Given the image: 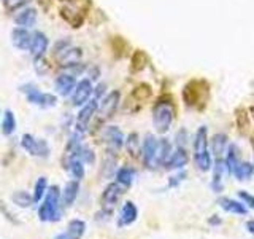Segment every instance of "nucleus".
Wrapping results in <instances>:
<instances>
[{"label": "nucleus", "mask_w": 254, "mask_h": 239, "mask_svg": "<svg viewBox=\"0 0 254 239\" xmlns=\"http://www.w3.org/2000/svg\"><path fill=\"white\" fill-rule=\"evenodd\" d=\"M246 230H248L251 235H254V220H250L248 223H246Z\"/></svg>", "instance_id": "4c0bfd02"}, {"label": "nucleus", "mask_w": 254, "mask_h": 239, "mask_svg": "<svg viewBox=\"0 0 254 239\" xmlns=\"http://www.w3.org/2000/svg\"><path fill=\"white\" fill-rule=\"evenodd\" d=\"M81 159H83L84 163L92 164V163L95 161V155H94V151H92L91 148H87V147H83V150H81Z\"/></svg>", "instance_id": "f704fd0d"}, {"label": "nucleus", "mask_w": 254, "mask_h": 239, "mask_svg": "<svg viewBox=\"0 0 254 239\" xmlns=\"http://www.w3.org/2000/svg\"><path fill=\"white\" fill-rule=\"evenodd\" d=\"M21 91L26 94V98L30 104H34V106H38V107H43V109H48V107H54L56 104H58V98H56L54 94L51 93H43L40 91L35 85H26V86H21Z\"/></svg>", "instance_id": "20e7f679"}, {"label": "nucleus", "mask_w": 254, "mask_h": 239, "mask_svg": "<svg viewBox=\"0 0 254 239\" xmlns=\"http://www.w3.org/2000/svg\"><path fill=\"white\" fill-rule=\"evenodd\" d=\"M29 3V0H3V6L6 11H16L19 8H24Z\"/></svg>", "instance_id": "2f4dec72"}, {"label": "nucleus", "mask_w": 254, "mask_h": 239, "mask_svg": "<svg viewBox=\"0 0 254 239\" xmlns=\"http://www.w3.org/2000/svg\"><path fill=\"white\" fill-rule=\"evenodd\" d=\"M78 191H79V182L76 179L67 182V185L64 187V191H62V195H61V203H62V206L70 207L71 204H73L76 196H78Z\"/></svg>", "instance_id": "f3484780"}, {"label": "nucleus", "mask_w": 254, "mask_h": 239, "mask_svg": "<svg viewBox=\"0 0 254 239\" xmlns=\"http://www.w3.org/2000/svg\"><path fill=\"white\" fill-rule=\"evenodd\" d=\"M242 163L240 159V150H238V147L235 145V143H232V145L227 147V156H226V166L229 172L232 174L235 171V167Z\"/></svg>", "instance_id": "4be33fe9"}, {"label": "nucleus", "mask_w": 254, "mask_h": 239, "mask_svg": "<svg viewBox=\"0 0 254 239\" xmlns=\"http://www.w3.org/2000/svg\"><path fill=\"white\" fill-rule=\"evenodd\" d=\"M86 231V223L81 219H73L68 222V227H67V233L71 239H81L83 235Z\"/></svg>", "instance_id": "a878e982"}, {"label": "nucleus", "mask_w": 254, "mask_h": 239, "mask_svg": "<svg viewBox=\"0 0 254 239\" xmlns=\"http://www.w3.org/2000/svg\"><path fill=\"white\" fill-rule=\"evenodd\" d=\"M219 206L229 214H238V215L248 214V207H246L243 203L235 201V199H230V198H221L219 199Z\"/></svg>", "instance_id": "aec40b11"}, {"label": "nucleus", "mask_w": 254, "mask_h": 239, "mask_svg": "<svg viewBox=\"0 0 254 239\" xmlns=\"http://www.w3.org/2000/svg\"><path fill=\"white\" fill-rule=\"evenodd\" d=\"M38 219L42 222H58L61 219V190L58 185L48 190L45 201L38 209Z\"/></svg>", "instance_id": "7ed1b4c3"}, {"label": "nucleus", "mask_w": 254, "mask_h": 239, "mask_svg": "<svg viewBox=\"0 0 254 239\" xmlns=\"http://www.w3.org/2000/svg\"><path fill=\"white\" fill-rule=\"evenodd\" d=\"M157 148H159V139L154 135L148 134L145 140H143L141 151H143V161L146 163L148 167H156L157 166Z\"/></svg>", "instance_id": "1a4fd4ad"}, {"label": "nucleus", "mask_w": 254, "mask_h": 239, "mask_svg": "<svg viewBox=\"0 0 254 239\" xmlns=\"http://www.w3.org/2000/svg\"><path fill=\"white\" fill-rule=\"evenodd\" d=\"M54 88L56 91H58V94L64 96V98H67V96H70L71 93L75 91L76 88V78L73 74H61L58 78H56L54 82Z\"/></svg>", "instance_id": "ddd939ff"}, {"label": "nucleus", "mask_w": 254, "mask_h": 239, "mask_svg": "<svg viewBox=\"0 0 254 239\" xmlns=\"http://www.w3.org/2000/svg\"><path fill=\"white\" fill-rule=\"evenodd\" d=\"M48 46H50V40H48L46 34H43V32H34L32 34V43H30V54L34 56L35 59H42Z\"/></svg>", "instance_id": "f8f14e48"}, {"label": "nucleus", "mask_w": 254, "mask_h": 239, "mask_svg": "<svg viewBox=\"0 0 254 239\" xmlns=\"http://www.w3.org/2000/svg\"><path fill=\"white\" fill-rule=\"evenodd\" d=\"M99 110V99H92V101H87L84 106L79 110V114L76 117V131L78 134H84L87 126H89L91 118L95 115V112Z\"/></svg>", "instance_id": "39448f33"}, {"label": "nucleus", "mask_w": 254, "mask_h": 239, "mask_svg": "<svg viewBox=\"0 0 254 239\" xmlns=\"http://www.w3.org/2000/svg\"><path fill=\"white\" fill-rule=\"evenodd\" d=\"M14 22L18 24L19 27H34L37 22V10L35 8H26L22 10L19 14H16Z\"/></svg>", "instance_id": "6ab92c4d"}, {"label": "nucleus", "mask_w": 254, "mask_h": 239, "mask_svg": "<svg viewBox=\"0 0 254 239\" xmlns=\"http://www.w3.org/2000/svg\"><path fill=\"white\" fill-rule=\"evenodd\" d=\"M54 239H71V238L68 236V233L65 231V233H61V235H58V236H56Z\"/></svg>", "instance_id": "58836bf2"}, {"label": "nucleus", "mask_w": 254, "mask_h": 239, "mask_svg": "<svg viewBox=\"0 0 254 239\" xmlns=\"http://www.w3.org/2000/svg\"><path fill=\"white\" fill-rule=\"evenodd\" d=\"M103 139H105L110 150H113V151L123 148V145L126 143L124 134L118 126H107L105 129H103Z\"/></svg>", "instance_id": "9b49d317"}, {"label": "nucleus", "mask_w": 254, "mask_h": 239, "mask_svg": "<svg viewBox=\"0 0 254 239\" xmlns=\"http://www.w3.org/2000/svg\"><path fill=\"white\" fill-rule=\"evenodd\" d=\"M81 56H83V51L81 48H67L65 51H62L59 54V62L62 67H71V66H76L81 61Z\"/></svg>", "instance_id": "dca6fc26"}, {"label": "nucleus", "mask_w": 254, "mask_h": 239, "mask_svg": "<svg viewBox=\"0 0 254 239\" xmlns=\"http://www.w3.org/2000/svg\"><path fill=\"white\" fill-rule=\"evenodd\" d=\"M253 115H254V107H253Z\"/></svg>", "instance_id": "ea45409f"}, {"label": "nucleus", "mask_w": 254, "mask_h": 239, "mask_svg": "<svg viewBox=\"0 0 254 239\" xmlns=\"http://www.w3.org/2000/svg\"><path fill=\"white\" fill-rule=\"evenodd\" d=\"M11 201L19 207H29L34 203V196H30L27 191H16L11 196Z\"/></svg>", "instance_id": "c85d7f7f"}, {"label": "nucleus", "mask_w": 254, "mask_h": 239, "mask_svg": "<svg viewBox=\"0 0 254 239\" xmlns=\"http://www.w3.org/2000/svg\"><path fill=\"white\" fill-rule=\"evenodd\" d=\"M186 163H188L186 147H177V148L173 150L172 156L169 158V161H167L165 167H169V169H177V167L186 166Z\"/></svg>", "instance_id": "a211bd4d"}, {"label": "nucleus", "mask_w": 254, "mask_h": 239, "mask_svg": "<svg viewBox=\"0 0 254 239\" xmlns=\"http://www.w3.org/2000/svg\"><path fill=\"white\" fill-rule=\"evenodd\" d=\"M94 94V86L89 78H83L76 83L75 91L71 93V106L73 107H83Z\"/></svg>", "instance_id": "0eeeda50"}, {"label": "nucleus", "mask_w": 254, "mask_h": 239, "mask_svg": "<svg viewBox=\"0 0 254 239\" xmlns=\"http://www.w3.org/2000/svg\"><path fill=\"white\" fill-rule=\"evenodd\" d=\"M16 131V117L11 110H5L2 120V132L5 135H11Z\"/></svg>", "instance_id": "cd10ccee"}, {"label": "nucleus", "mask_w": 254, "mask_h": 239, "mask_svg": "<svg viewBox=\"0 0 254 239\" xmlns=\"http://www.w3.org/2000/svg\"><path fill=\"white\" fill-rule=\"evenodd\" d=\"M99 75H100V72H99V69H97V67H95L94 70L91 69V78H89V80H91V82H92V80H97V78H99Z\"/></svg>", "instance_id": "e433bc0d"}, {"label": "nucleus", "mask_w": 254, "mask_h": 239, "mask_svg": "<svg viewBox=\"0 0 254 239\" xmlns=\"http://www.w3.org/2000/svg\"><path fill=\"white\" fill-rule=\"evenodd\" d=\"M253 172H254V166L251 163L242 161L235 167V171L232 174L237 180H250L253 177Z\"/></svg>", "instance_id": "bb28decb"}, {"label": "nucleus", "mask_w": 254, "mask_h": 239, "mask_svg": "<svg viewBox=\"0 0 254 239\" xmlns=\"http://www.w3.org/2000/svg\"><path fill=\"white\" fill-rule=\"evenodd\" d=\"M135 177H137V172H135V169H132V167H121V169H118L116 172V182L121 183L124 188L130 187Z\"/></svg>", "instance_id": "5701e85b"}, {"label": "nucleus", "mask_w": 254, "mask_h": 239, "mask_svg": "<svg viewBox=\"0 0 254 239\" xmlns=\"http://www.w3.org/2000/svg\"><path fill=\"white\" fill-rule=\"evenodd\" d=\"M21 147L29 151L30 155L34 156H40V158H45L50 153V147L43 139H35L32 134H24L21 137Z\"/></svg>", "instance_id": "423d86ee"}, {"label": "nucleus", "mask_w": 254, "mask_h": 239, "mask_svg": "<svg viewBox=\"0 0 254 239\" xmlns=\"http://www.w3.org/2000/svg\"><path fill=\"white\" fill-rule=\"evenodd\" d=\"M119 99H121L119 91H111L110 94H107L105 98L102 99V102H99L100 120H108L110 117H113V114L119 106Z\"/></svg>", "instance_id": "9d476101"}, {"label": "nucleus", "mask_w": 254, "mask_h": 239, "mask_svg": "<svg viewBox=\"0 0 254 239\" xmlns=\"http://www.w3.org/2000/svg\"><path fill=\"white\" fill-rule=\"evenodd\" d=\"M226 148H227V135L224 132L214 134L213 139H211V150H213V153L216 155L218 158H221L222 155L226 153Z\"/></svg>", "instance_id": "b1692460"}, {"label": "nucleus", "mask_w": 254, "mask_h": 239, "mask_svg": "<svg viewBox=\"0 0 254 239\" xmlns=\"http://www.w3.org/2000/svg\"><path fill=\"white\" fill-rule=\"evenodd\" d=\"M138 217V209L137 206H135L132 201H127L123 209H121V214H119V219H118V225L119 227H129L132 223L137 220Z\"/></svg>", "instance_id": "4468645a"}, {"label": "nucleus", "mask_w": 254, "mask_h": 239, "mask_svg": "<svg viewBox=\"0 0 254 239\" xmlns=\"http://www.w3.org/2000/svg\"><path fill=\"white\" fill-rule=\"evenodd\" d=\"M175 121V107L169 99H161L153 109V124L159 134H165Z\"/></svg>", "instance_id": "f03ea898"}, {"label": "nucleus", "mask_w": 254, "mask_h": 239, "mask_svg": "<svg viewBox=\"0 0 254 239\" xmlns=\"http://www.w3.org/2000/svg\"><path fill=\"white\" fill-rule=\"evenodd\" d=\"M173 153L172 143L167 139H159V148H157V166H165L169 158Z\"/></svg>", "instance_id": "412c9836"}, {"label": "nucleus", "mask_w": 254, "mask_h": 239, "mask_svg": "<svg viewBox=\"0 0 254 239\" xmlns=\"http://www.w3.org/2000/svg\"><path fill=\"white\" fill-rule=\"evenodd\" d=\"M124 193V187L118 182H111L107 185V188L102 193V204L107 209V212H111L115 204L119 201V198Z\"/></svg>", "instance_id": "6e6552de"}, {"label": "nucleus", "mask_w": 254, "mask_h": 239, "mask_svg": "<svg viewBox=\"0 0 254 239\" xmlns=\"http://www.w3.org/2000/svg\"><path fill=\"white\" fill-rule=\"evenodd\" d=\"M126 143H127V150L130 151V153H135L137 151V147H138V135L137 134H130L129 135V139L126 140Z\"/></svg>", "instance_id": "473e14b6"}, {"label": "nucleus", "mask_w": 254, "mask_h": 239, "mask_svg": "<svg viewBox=\"0 0 254 239\" xmlns=\"http://www.w3.org/2000/svg\"><path fill=\"white\" fill-rule=\"evenodd\" d=\"M46 188H48V180L46 177H38V180L35 182V187H34V203H38L40 199L43 198V195L46 193Z\"/></svg>", "instance_id": "7c9ffc66"}, {"label": "nucleus", "mask_w": 254, "mask_h": 239, "mask_svg": "<svg viewBox=\"0 0 254 239\" xmlns=\"http://www.w3.org/2000/svg\"><path fill=\"white\" fill-rule=\"evenodd\" d=\"M11 42L19 50H30L32 34H29V30L26 27H16L11 32Z\"/></svg>", "instance_id": "2eb2a0df"}, {"label": "nucleus", "mask_w": 254, "mask_h": 239, "mask_svg": "<svg viewBox=\"0 0 254 239\" xmlns=\"http://www.w3.org/2000/svg\"><path fill=\"white\" fill-rule=\"evenodd\" d=\"M238 196H240V199L246 206L254 209V196L251 193H248V191H238Z\"/></svg>", "instance_id": "72a5a7b5"}, {"label": "nucleus", "mask_w": 254, "mask_h": 239, "mask_svg": "<svg viewBox=\"0 0 254 239\" xmlns=\"http://www.w3.org/2000/svg\"><path fill=\"white\" fill-rule=\"evenodd\" d=\"M194 159L200 171L206 172L213 167V158L208 150V129L206 126H200L194 135Z\"/></svg>", "instance_id": "f257e3e1"}, {"label": "nucleus", "mask_w": 254, "mask_h": 239, "mask_svg": "<svg viewBox=\"0 0 254 239\" xmlns=\"http://www.w3.org/2000/svg\"><path fill=\"white\" fill-rule=\"evenodd\" d=\"M226 161H222L221 158H218L216 164H214V169H213V182H211V187L214 191H219L222 188V175H224V169H226Z\"/></svg>", "instance_id": "393cba45"}, {"label": "nucleus", "mask_w": 254, "mask_h": 239, "mask_svg": "<svg viewBox=\"0 0 254 239\" xmlns=\"http://www.w3.org/2000/svg\"><path fill=\"white\" fill-rule=\"evenodd\" d=\"M186 140H188V131L181 129L177 134V147H186Z\"/></svg>", "instance_id": "c9c22d12"}, {"label": "nucleus", "mask_w": 254, "mask_h": 239, "mask_svg": "<svg viewBox=\"0 0 254 239\" xmlns=\"http://www.w3.org/2000/svg\"><path fill=\"white\" fill-rule=\"evenodd\" d=\"M68 172L73 175V179L79 180V179H83L84 177V161L83 159H73L70 164H68Z\"/></svg>", "instance_id": "c756f323"}]
</instances>
